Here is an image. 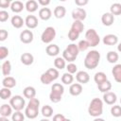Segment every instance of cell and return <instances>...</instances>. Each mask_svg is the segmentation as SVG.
I'll return each instance as SVG.
<instances>
[{"mask_svg": "<svg viewBox=\"0 0 121 121\" xmlns=\"http://www.w3.org/2000/svg\"><path fill=\"white\" fill-rule=\"evenodd\" d=\"M103 112V101L100 98L95 97L91 100L88 107V113L93 117H99Z\"/></svg>", "mask_w": 121, "mask_h": 121, "instance_id": "2", "label": "cell"}, {"mask_svg": "<svg viewBox=\"0 0 121 121\" xmlns=\"http://www.w3.org/2000/svg\"><path fill=\"white\" fill-rule=\"evenodd\" d=\"M11 96V91L9 89V88H5L3 87L1 90H0V97L2 99H8V98H10Z\"/></svg>", "mask_w": 121, "mask_h": 121, "instance_id": "38", "label": "cell"}, {"mask_svg": "<svg viewBox=\"0 0 121 121\" xmlns=\"http://www.w3.org/2000/svg\"><path fill=\"white\" fill-rule=\"evenodd\" d=\"M54 13V16L58 19H61L65 16L66 14V9L63 7V6H57L53 11Z\"/></svg>", "mask_w": 121, "mask_h": 121, "instance_id": "27", "label": "cell"}, {"mask_svg": "<svg viewBox=\"0 0 121 121\" xmlns=\"http://www.w3.org/2000/svg\"><path fill=\"white\" fill-rule=\"evenodd\" d=\"M110 12L114 15H120L121 14V4L120 3H113L110 8Z\"/></svg>", "mask_w": 121, "mask_h": 121, "instance_id": "36", "label": "cell"}, {"mask_svg": "<svg viewBox=\"0 0 121 121\" xmlns=\"http://www.w3.org/2000/svg\"><path fill=\"white\" fill-rule=\"evenodd\" d=\"M38 4L43 6V8H45L47 5L50 4V0H38Z\"/></svg>", "mask_w": 121, "mask_h": 121, "instance_id": "50", "label": "cell"}, {"mask_svg": "<svg viewBox=\"0 0 121 121\" xmlns=\"http://www.w3.org/2000/svg\"><path fill=\"white\" fill-rule=\"evenodd\" d=\"M9 15L8 11H6L4 9L0 10V22H6L9 19Z\"/></svg>", "mask_w": 121, "mask_h": 121, "instance_id": "45", "label": "cell"}, {"mask_svg": "<svg viewBox=\"0 0 121 121\" xmlns=\"http://www.w3.org/2000/svg\"><path fill=\"white\" fill-rule=\"evenodd\" d=\"M40 121H50V120H48L47 118H43V119H41Z\"/></svg>", "mask_w": 121, "mask_h": 121, "instance_id": "54", "label": "cell"}, {"mask_svg": "<svg viewBox=\"0 0 121 121\" xmlns=\"http://www.w3.org/2000/svg\"><path fill=\"white\" fill-rule=\"evenodd\" d=\"M69 93L74 96L79 95L82 93V85L80 83H72L69 87Z\"/></svg>", "mask_w": 121, "mask_h": 121, "instance_id": "17", "label": "cell"}, {"mask_svg": "<svg viewBox=\"0 0 121 121\" xmlns=\"http://www.w3.org/2000/svg\"><path fill=\"white\" fill-rule=\"evenodd\" d=\"M34 61V57L30 53H23L21 55V62L25 65H31Z\"/></svg>", "mask_w": 121, "mask_h": 121, "instance_id": "22", "label": "cell"}, {"mask_svg": "<svg viewBox=\"0 0 121 121\" xmlns=\"http://www.w3.org/2000/svg\"><path fill=\"white\" fill-rule=\"evenodd\" d=\"M78 47L79 51H86L90 47V45H89V43H88V42L86 40H81L78 43Z\"/></svg>", "mask_w": 121, "mask_h": 121, "instance_id": "42", "label": "cell"}, {"mask_svg": "<svg viewBox=\"0 0 121 121\" xmlns=\"http://www.w3.org/2000/svg\"><path fill=\"white\" fill-rule=\"evenodd\" d=\"M11 72V63L9 60H6L2 63V74L5 77H9Z\"/></svg>", "mask_w": 121, "mask_h": 121, "instance_id": "30", "label": "cell"}, {"mask_svg": "<svg viewBox=\"0 0 121 121\" xmlns=\"http://www.w3.org/2000/svg\"><path fill=\"white\" fill-rule=\"evenodd\" d=\"M87 16L86 10L82 8H77L72 11V18L74 19V21H83L85 20Z\"/></svg>", "mask_w": 121, "mask_h": 121, "instance_id": "10", "label": "cell"}, {"mask_svg": "<svg viewBox=\"0 0 121 121\" xmlns=\"http://www.w3.org/2000/svg\"><path fill=\"white\" fill-rule=\"evenodd\" d=\"M103 100L108 105H113L117 100V96L113 92H107L103 95Z\"/></svg>", "mask_w": 121, "mask_h": 121, "instance_id": "14", "label": "cell"}, {"mask_svg": "<svg viewBox=\"0 0 121 121\" xmlns=\"http://www.w3.org/2000/svg\"><path fill=\"white\" fill-rule=\"evenodd\" d=\"M54 65L56 67V69L58 70H61L63 69L65 66H66V63H65V60L61 57H57L54 60Z\"/></svg>", "mask_w": 121, "mask_h": 121, "instance_id": "33", "label": "cell"}, {"mask_svg": "<svg viewBox=\"0 0 121 121\" xmlns=\"http://www.w3.org/2000/svg\"><path fill=\"white\" fill-rule=\"evenodd\" d=\"M9 56V49L6 46L0 47V60H4Z\"/></svg>", "mask_w": 121, "mask_h": 121, "instance_id": "44", "label": "cell"}, {"mask_svg": "<svg viewBox=\"0 0 121 121\" xmlns=\"http://www.w3.org/2000/svg\"><path fill=\"white\" fill-rule=\"evenodd\" d=\"M2 85L5 88H9V89L13 88L16 86V79L13 77H9V76L5 77L2 80Z\"/></svg>", "mask_w": 121, "mask_h": 121, "instance_id": "20", "label": "cell"}, {"mask_svg": "<svg viewBox=\"0 0 121 121\" xmlns=\"http://www.w3.org/2000/svg\"><path fill=\"white\" fill-rule=\"evenodd\" d=\"M73 80H74V77H73V75L72 74H70V73H64L62 76H61V82L63 83V84H66V85H71L72 84V82H73Z\"/></svg>", "mask_w": 121, "mask_h": 121, "instance_id": "34", "label": "cell"}, {"mask_svg": "<svg viewBox=\"0 0 121 121\" xmlns=\"http://www.w3.org/2000/svg\"><path fill=\"white\" fill-rule=\"evenodd\" d=\"M45 52H46V54L48 56L55 57V56H57L60 53V47L57 44H55V43H50L49 45L46 46Z\"/></svg>", "mask_w": 121, "mask_h": 121, "instance_id": "18", "label": "cell"}, {"mask_svg": "<svg viewBox=\"0 0 121 121\" xmlns=\"http://www.w3.org/2000/svg\"><path fill=\"white\" fill-rule=\"evenodd\" d=\"M10 5H11V3H10L9 0H1V1H0V7H1L2 9L9 8V7H10Z\"/></svg>", "mask_w": 121, "mask_h": 121, "instance_id": "47", "label": "cell"}, {"mask_svg": "<svg viewBox=\"0 0 121 121\" xmlns=\"http://www.w3.org/2000/svg\"><path fill=\"white\" fill-rule=\"evenodd\" d=\"M85 40L88 42L89 45L92 46V47H95V46L98 45V43H100V37L97 34V32L95 31V29H94V28H90L86 31Z\"/></svg>", "mask_w": 121, "mask_h": 121, "instance_id": "7", "label": "cell"}, {"mask_svg": "<svg viewBox=\"0 0 121 121\" xmlns=\"http://www.w3.org/2000/svg\"><path fill=\"white\" fill-rule=\"evenodd\" d=\"M10 22H11L12 26L15 27V28H21L23 26V25L25 24L24 19L20 15H14V16H12Z\"/></svg>", "mask_w": 121, "mask_h": 121, "instance_id": "25", "label": "cell"}, {"mask_svg": "<svg viewBox=\"0 0 121 121\" xmlns=\"http://www.w3.org/2000/svg\"><path fill=\"white\" fill-rule=\"evenodd\" d=\"M25 24L26 26L30 28V29H33V28H36L38 26V18L35 16V15H27L26 17V20H25Z\"/></svg>", "mask_w": 121, "mask_h": 121, "instance_id": "12", "label": "cell"}, {"mask_svg": "<svg viewBox=\"0 0 121 121\" xmlns=\"http://www.w3.org/2000/svg\"><path fill=\"white\" fill-rule=\"evenodd\" d=\"M8 36H9V33H8L7 30H5V29H0V41H1V42L5 41V40L8 38Z\"/></svg>", "mask_w": 121, "mask_h": 121, "instance_id": "46", "label": "cell"}, {"mask_svg": "<svg viewBox=\"0 0 121 121\" xmlns=\"http://www.w3.org/2000/svg\"><path fill=\"white\" fill-rule=\"evenodd\" d=\"M23 95L26 98L28 99H32L35 97L36 95V90L33 86H26L24 90H23Z\"/></svg>", "mask_w": 121, "mask_h": 121, "instance_id": "23", "label": "cell"}, {"mask_svg": "<svg viewBox=\"0 0 121 121\" xmlns=\"http://www.w3.org/2000/svg\"><path fill=\"white\" fill-rule=\"evenodd\" d=\"M97 88L100 92L102 93H107V92H110V90L112 89V83L110 80H106L104 82H102L101 84L97 85Z\"/></svg>", "mask_w": 121, "mask_h": 121, "instance_id": "32", "label": "cell"}, {"mask_svg": "<svg viewBox=\"0 0 121 121\" xmlns=\"http://www.w3.org/2000/svg\"><path fill=\"white\" fill-rule=\"evenodd\" d=\"M94 80H95V82L97 85H99V84H101L102 82L108 80V78H107V76H106V74H105L104 72H97V73L95 74Z\"/></svg>", "mask_w": 121, "mask_h": 121, "instance_id": "29", "label": "cell"}, {"mask_svg": "<svg viewBox=\"0 0 121 121\" xmlns=\"http://www.w3.org/2000/svg\"><path fill=\"white\" fill-rule=\"evenodd\" d=\"M78 44L76 43H70L67 45V47L63 50L62 52V58L67 60L68 62H73L74 60H76L78 55Z\"/></svg>", "mask_w": 121, "mask_h": 121, "instance_id": "4", "label": "cell"}, {"mask_svg": "<svg viewBox=\"0 0 121 121\" xmlns=\"http://www.w3.org/2000/svg\"><path fill=\"white\" fill-rule=\"evenodd\" d=\"M56 37V29L53 26H47L42 33L41 40L44 43H50Z\"/></svg>", "mask_w": 121, "mask_h": 121, "instance_id": "8", "label": "cell"}, {"mask_svg": "<svg viewBox=\"0 0 121 121\" xmlns=\"http://www.w3.org/2000/svg\"><path fill=\"white\" fill-rule=\"evenodd\" d=\"M75 4L80 8V7H83V6L87 5L88 4V0H75Z\"/></svg>", "mask_w": 121, "mask_h": 121, "instance_id": "49", "label": "cell"}, {"mask_svg": "<svg viewBox=\"0 0 121 121\" xmlns=\"http://www.w3.org/2000/svg\"><path fill=\"white\" fill-rule=\"evenodd\" d=\"M9 105L14 111H22L25 108L26 101L25 98L21 95H14L9 99Z\"/></svg>", "mask_w": 121, "mask_h": 121, "instance_id": "9", "label": "cell"}, {"mask_svg": "<svg viewBox=\"0 0 121 121\" xmlns=\"http://www.w3.org/2000/svg\"><path fill=\"white\" fill-rule=\"evenodd\" d=\"M79 34H80V33H78V31H76V30H74V29L70 28V30H69V32H68V38H69L70 41L74 42V41H76L77 39H78Z\"/></svg>", "mask_w": 121, "mask_h": 121, "instance_id": "41", "label": "cell"}, {"mask_svg": "<svg viewBox=\"0 0 121 121\" xmlns=\"http://www.w3.org/2000/svg\"><path fill=\"white\" fill-rule=\"evenodd\" d=\"M94 121H105L103 118H100V117H95V119H94Z\"/></svg>", "mask_w": 121, "mask_h": 121, "instance_id": "52", "label": "cell"}, {"mask_svg": "<svg viewBox=\"0 0 121 121\" xmlns=\"http://www.w3.org/2000/svg\"><path fill=\"white\" fill-rule=\"evenodd\" d=\"M63 121H71V120H70V119H68V118H65Z\"/></svg>", "mask_w": 121, "mask_h": 121, "instance_id": "55", "label": "cell"}, {"mask_svg": "<svg viewBox=\"0 0 121 121\" xmlns=\"http://www.w3.org/2000/svg\"><path fill=\"white\" fill-rule=\"evenodd\" d=\"M107 60L110 62V63H115L117 62L118 59H119V56H118V53H116L115 51H109L107 53Z\"/></svg>", "mask_w": 121, "mask_h": 121, "instance_id": "31", "label": "cell"}, {"mask_svg": "<svg viewBox=\"0 0 121 121\" xmlns=\"http://www.w3.org/2000/svg\"><path fill=\"white\" fill-rule=\"evenodd\" d=\"M66 69H67V72L70 73V74H75L77 71H78V66L74 63V62H70L66 65Z\"/></svg>", "mask_w": 121, "mask_h": 121, "instance_id": "43", "label": "cell"}, {"mask_svg": "<svg viewBox=\"0 0 121 121\" xmlns=\"http://www.w3.org/2000/svg\"><path fill=\"white\" fill-rule=\"evenodd\" d=\"M39 107H40V100L38 98L29 99V102L25 110V114L28 119H34L39 114Z\"/></svg>", "mask_w": 121, "mask_h": 121, "instance_id": "3", "label": "cell"}, {"mask_svg": "<svg viewBox=\"0 0 121 121\" xmlns=\"http://www.w3.org/2000/svg\"><path fill=\"white\" fill-rule=\"evenodd\" d=\"M111 113L114 117H120L121 116V106L120 105H114L111 108Z\"/></svg>", "mask_w": 121, "mask_h": 121, "instance_id": "40", "label": "cell"}, {"mask_svg": "<svg viewBox=\"0 0 121 121\" xmlns=\"http://www.w3.org/2000/svg\"><path fill=\"white\" fill-rule=\"evenodd\" d=\"M112 74L113 76V78L116 82L121 83V64L117 63L113 66V68L112 69Z\"/></svg>", "mask_w": 121, "mask_h": 121, "instance_id": "21", "label": "cell"}, {"mask_svg": "<svg viewBox=\"0 0 121 121\" xmlns=\"http://www.w3.org/2000/svg\"><path fill=\"white\" fill-rule=\"evenodd\" d=\"M41 112H42V114H43L44 117H46V118L51 117V116L53 115V109H52V107L49 106V105H44V106H43Z\"/></svg>", "mask_w": 121, "mask_h": 121, "instance_id": "35", "label": "cell"}, {"mask_svg": "<svg viewBox=\"0 0 121 121\" xmlns=\"http://www.w3.org/2000/svg\"><path fill=\"white\" fill-rule=\"evenodd\" d=\"M76 79L78 83H88L90 80V76L86 71H78L76 74Z\"/></svg>", "mask_w": 121, "mask_h": 121, "instance_id": "13", "label": "cell"}, {"mask_svg": "<svg viewBox=\"0 0 121 121\" xmlns=\"http://www.w3.org/2000/svg\"><path fill=\"white\" fill-rule=\"evenodd\" d=\"M0 121H9V120L8 119V117H3V116H1V117H0Z\"/></svg>", "mask_w": 121, "mask_h": 121, "instance_id": "51", "label": "cell"}, {"mask_svg": "<svg viewBox=\"0 0 121 121\" xmlns=\"http://www.w3.org/2000/svg\"><path fill=\"white\" fill-rule=\"evenodd\" d=\"M24 8H26V7H25V5L23 4V2L18 1V0L13 1V2L11 3V5H10V9H11V11H13V12H15V13L21 12V11L24 9Z\"/></svg>", "mask_w": 121, "mask_h": 121, "instance_id": "26", "label": "cell"}, {"mask_svg": "<svg viewBox=\"0 0 121 121\" xmlns=\"http://www.w3.org/2000/svg\"><path fill=\"white\" fill-rule=\"evenodd\" d=\"M33 32L29 29H25L20 33V41L23 43H30L33 41Z\"/></svg>", "mask_w": 121, "mask_h": 121, "instance_id": "11", "label": "cell"}, {"mask_svg": "<svg viewBox=\"0 0 121 121\" xmlns=\"http://www.w3.org/2000/svg\"><path fill=\"white\" fill-rule=\"evenodd\" d=\"M51 15H52V11L49 8L45 7V8H42L40 10H39V17L43 20V21H47L51 18Z\"/></svg>", "mask_w": 121, "mask_h": 121, "instance_id": "19", "label": "cell"}, {"mask_svg": "<svg viewBox=\"0 0 121 121\" xmlns=\"http://www.w3.org/2000/svg\"><path fill=\"white\" fill-rule=\"evenodd\" d=\"M71 28L78 31V33H81L84 30V25L81 21H74L72 26H71Z\"/></svg>", "mask_w": 121, "mask_h": 121, "instance_id": "37", "label": "cell"}, {"mask_svg": "<svg viewBox=\"0 0 121 121\" xmlns=\"http://www.w3.org/2000/svg\"><path fill=\"white\" fill-rule=\"evenodd\" d=\"M117 50H118V51L121 53V42H120V43H119V44L117 45Z\"/></svg>", "mask_w": 121, "mask_h": 121, "instance_id": "53", "label": "cell"}, {"mask_svg": "<svg viewBox=\"0 0 121 121\" xmlns=\"http://www.w3.org/2000/svg\"><path fill=\"white\" fill-rule=\"evenodd\" d=\"M120 103H121V98H120Z\"/></svg>", "mask_w": 121, "mask_h": 121, "instance_id": "56", "label": "cell"}, {"mask_svg": "<svg viewBox=\"0 0 121 121\" xmlns=\"http://www.w3.org/2000/svg\"><path fill=\"white\" fill-rule=\"evenodd\" d=\"M59 71L58 69L56 68H49L47 69L44 73L42 74L40 79H41V82L43 83V84H50L53 80H56L58 78H59Z\"/></svg>", "mask_w": 121, "mask_h": 121, "instance_id": "6", "label": "cell"}, {"mask_svg": "<svg viewBox=\"0 0 121 121\" xmlns=\"http://www.w3.org/2000/svg\"><path fill=\"white\" fill-rule=\"evenodd\" d=\"M12 121H25V115L21 111H15L11 115Z\"/></svg>", "mask_w": 121, "mask_h": 121, "instance_id": "39", "label": "cell"}, {"mask_svg": "<svg viewBox=\"0 0 121 121\" xmlns=\"http://www.w3.org/2000/svg\"><path fill=\"white\" fill-rule=\"evenodd\" d=\"M99 60H100V53L97 50H91L85 56L84 66L87 69L93 70L97 67Z\"/></svg>", "mask_w": 121, "mask_h": 121, "instance_id": "1", "label": "cell"}, {"mask_svg": "<svg viewBox=\"0 0 121 121\" xmlns=\"http://www.w3.org/2000/svg\"><path fill=\"white\" fill-rule=\"evenodd\" d=\"M64 119H65V117L61 113H57L53 116V121H63Z\"/></svg>", "mask_w": 121, "mask_h": 121, "instance_id": "48", "label": "cell"}, {"mask_svg": "<svg viewBox=\"0 0 121 121\" xmlns=\"http://www.w3.org/2000/svg\"><path fill=\"white\" fill-rule=\"evenodd\" d=\"M118 43V37L114 34H107L103 37V43L106 45H114Z\"/></svg>", "mask_w": 121, "mask_h": 121, "instance_id": "15", "label": "cell"}, {"mask_svg": "<svg viewBox=\"0 0 121 121\" xmlns=\"http://www.w3.org/2000/svg\"><path fill=\"white\" fill-rule=\"evenodd\" d=\"M38 6H39V4L35 0H28V1H26V5H25V7H26V10L28 12L36 11L38 9Z\"/></svg>", "mask_w": 121, "mask_h": 121, "instance_id": "28", "label": "cell"}, {"mask_svg": "<svg viewBox=\"0 0 121 121\" xmlns=\"http://www.w3.org/2000/svg\"><path fill=\"white\" fill-rule=\"evenodd\" d=\"M113 21H114V16L111 12H105L101 16V22L106 26H112L113 24Z\"/></svg>", "mask_w": 121, "mask_h": 121, "instance_id": "16", "label": "cell"}, {"mask_svg": "<svg viewBox=\"0 0 121 121\" xmlns=\"http://www.w3.org/2000/svg\"><path fill=\"white\" fill-rule=\"evenodd\" d=\"M64 93V87L60 83H54L51 87V92L49 98L53 103H58L61 100L62 95Z\"/></svg>", "mask_w": 121, "mask_h": 121, "instance_id": "5", "label": "cell"}, {"mask_svg": "<svg viewBox=\"0 0 121 121\" xmlns=\"http://www.w3.org/2000/svg\"><path fill=\"white\" fill-rule=\"evenodd\" d=\"M0 115L3 117H9L12 115V107L9 104H3L0 108Z\"/></svg>", "mask_w": 121, "mask_h": 121, "instance_id": "24", "label": "cell"}]
</instances>
